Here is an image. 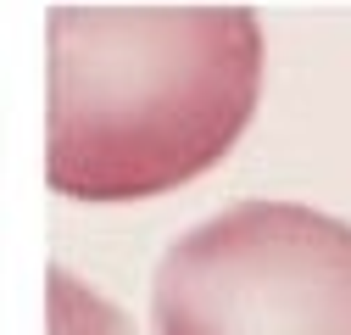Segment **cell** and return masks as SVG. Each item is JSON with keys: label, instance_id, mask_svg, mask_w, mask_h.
Instances as JSON below:
<instances>
[{"label": "cell", "instance_id": "6da1fadb", "mask_svg": "<svg viewBox=\"0 0 351 335\" xmlns=\"http://www.w3.org/2000/svg\"><path fill=\"white\" fill-rule=\"evenodd\" d=\"M262 101L251 6H51L45 185L151 201L229 157Z\"/></svg>", "mask_w": 351, "mask_h": 335}, {"label": "cell", "instance_id": "7a4b0ae2", "mask_svg": "<svg viewBox=\"0 0 351 335\" xmlns=\"http://www.w3.org/2000/svg\"><path fill=\"white\" fill-rule=\"evenodd\" d=\"M156 335H351V224L306 201H229L151 274Z\"/></svg>", "mask_w": 351, "mask_h": 335}, {"label": "cell", "instance_id": "3957f363", "mask_svg": "<svg viewBox=\"0 0 351 335\" xmlns=\"http://www.w3.org/2000/svg\"><path fill=\"white\" fill-rule=\"evenodd\" d=\"M45 335H134V324L90 279L51 263L45 268Z\"/></svg>", "mask_w": 351, "mask_h": 335}]
</instances>
